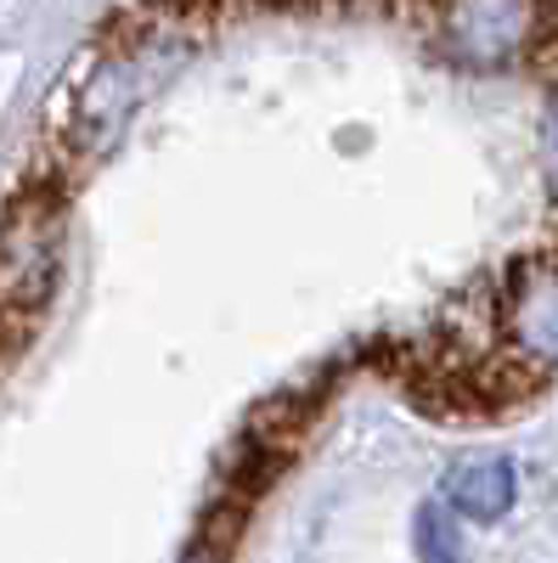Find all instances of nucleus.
<instances>
[{"instance_id": "nucleus-3", "label": "nucleus", "mask_w": 558, "mask_h": 563, "mask_svg": "<svg viewBox=\"0 0 558 563\" xmlns=\"http://www.w3.org/2000/svg\"><path fill=\"white\" fill-rule=\"evenodd\" d=\"M502 339L530 372L558 366V260H530L507 276Z\"/></svg>"}, {"instance_id": "nucleus-4", "label": "nucleus", "mask_w": 558, "mask_h": 563, "mask_svg": "<svg viewBox=\"0 0 558 563\" xmlns=\"http://www.w3.org/2000/svg\"><path fill=\"white\" fill-rule=\"evenodd\" d=\"M514 490H519L514 462H502V456H469L446 474L451 512H462V519H474V525H496L502 512L514 507Z\"/></svg>"}, {"instance_id": "nucleus-5", "label": "nucleus", "mask_w": 558, "mask_h": 563, "mask_svg": "<svg viewBox=\"0 0 558 563\" xmlns=\"http://www.w3.org/2000/svg\"><path fill=\"white\" fill-rule=\"evenodd\" d=\"M417 563H462L457 552V525L440 501H429L417 512Z\"/></svg>"}, {"instance_id": "nucleus-2", "label": "nucleus", "mask_w": 558, "mask_h": 563, "mask_svg": "<svg viewBox=\"0 0 558 563\" xmlns=\"http://www.w3.org/2000/svg\"><path fill=\"white\" fill-rule=\"evenodd\" d=\"M435 29L446 57L462 68H502L541 40V0H435Z\"/></svg>"}, {"instance_id": "nucleus-1", "label": "nucleus", "mask_w": 558, "mask_h": 563, "mask_svg": "<svg viewBox=\"0 0 558 563\" xmlns=\"http://www.w3.org/2000/svg\"><path fill=\"white\" fill-rule=\"evenodd\" d=\"M63 276V214L52 198H18L0 214V339L29 327Z\"/></svg>"}, {"instance_id": "nucleus-6", "label": "nucleus", "mask_w": 558, "mask_h": 563, "mask_svg": "<svg viewBox=\"0 0 558 563\" xmlns=\"http://www.w3.org/2000/svg\"><path fill=\"white\" fill-rule=\"evenodd\" d=\"M547 147L558 153V90H552V102H547Z\"/></svg>"}]
</instances>
